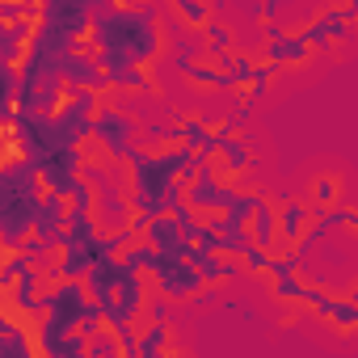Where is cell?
<instances>
[{
	"label": "cell",
	"instance_id": "24",
	"mask_svg": "<svg viewBox=\"0 0 358 358\" xmlns=\"http://www.w3.org/2000/svg\"><path fill=\"white\" fill-rule=\"evenodd\" d=\"M135 358H173V354H135Z\"/></svg>",
	"mask_w": 358,
	"mask_h": 358
},
{
	"label": "cell",
	"instance_id": "23",
	"mask_svg": "<svg viewBox=\"0 0 358 358\" xmlns=\"http://www.w3.org/2000/svg\"><path fill=\"white\" fill-rule=\"evenodd\" d=\"M345 13H350V22L358 17V0H350V5H345Z\"/></svg>",
	"mask_w": 358,
	"mask_h": 358
},
{
	"label": "cell",
	"instance_id": "8",
	"mask_svg": "<svg viewBox=\"0 0 358 358\" xmlns=\"http://www.w3.org/2000/svg\"><path fill=\"white\" fill-rule=\"evenodd\" d=\"M156 253H164V257H190V249H194V241L177 228V220L173 215H160V220H152L148 224V236H143Z\"/></svg>",
	"mask_w": 358,
	"mask_h": 358
},
{
	"label": "cell",
	"instance_id": "5",
	"mask_svg": "<svg viewBox=\"0 0 358 358\" xmlns=\"http://www.w3.org/2000/svg\"><path fill=\"white\" fill-rule=\"evenodd\" d=\"M262 34H266V47H262V51H266V59L278 64V68H287V64H303V59L312 55V43H308L299 30H282V26L270 22Z\"/></svg>",
	"mask_w": 358,
	"mask_h": 358
},
{
	"label": "cell",
	"instance_id": "20",
	"mask_svg": "<svg viewBox=\"0 0 358 358\" xmlns=\"http://www.w3.org/2000/svg\"><path fill=\"white\" fill-rule=\"evenodd\" d=\"M122 262H127L135 274H152V270H156V262H160V253H156L148 241H135V245L122 253Z\"/></svg>",
	"mask_w": 358,
	"mask_h": 358
},
{
	"label": "cell",
	"instance_id": "3",
	"mask_svg": "<svg viewBox=\"0 0 358 358\" xmlns=\"http://www.w3.org/2000/svg\"><path fill=\"white\" fill-rule=\"evenodd\" d=\"M143 127L135 122V114H127L122 106H101L97 110V122H93V139H97V148H101V156H106V164H131V156L143 148L139 135Z\"/></svg>",
	"mask_w": 358,
	"mask_h": 358
},
{
	"label": "cell",
	"instance_id": "11",
	"mask_svg": "<svg viewBox=\"0 0 358 358\" xmlns=\"http://www.w3.org/2000/svg\"><path fill=\"white\" fill-rule=\"evenodd\" d=\"M220 131V156H224V169H228V177H241V173H249L253 169V152H249V143L228 127V122H220L215 127Z\"/></svg>",
	"mask_w": 358,
	"mask_h": 358
},
{
	"label": "cell",
	"instance_id": "21",
	"mask_svg": "<svg viewBox=\"0 0 358 358\" xmlns=\"http://www.w3.org/2000/svg\"><path fill=\"white\" fill-rule=\"evenodd\" d=\"M274 257H278V253H266V249H257V245H253V249L241 257V266H245V270H253V274H270Z\"/></svg>",
	"mask_w": 358,
	"mask_h": 358
},
{
	"label": "cell",
	"instance_id": "1",
	"mask_svg": "<svg viewBox=\"0 0 358 358\" xmlns=\"http://www.w3.org/2000/svg\"><path fill=\"white\" fill-rule=\"evenodd\" d=\"M164 9L160 5H93V30L89 47L101 64V72H127L148 68L164 47Z\"/></svg>",
	"mask_w": 358,
	"mask_h": 358
},
{
	"label": "cell",
	"instance_id": "22",
	"mask_svg": "<svg viewBox=\"0 0 358 358\" xmlns=\"http://www.w3.org/2000/svg\"><path fill=\"white\" fill-rule=\"evenodd\" d=\"M143 312H148V320H152V324H169V299H164V295H160V299H148V308H143Z\"/></svg>",
	"mask_w": 358,
	"mask_h": 358
},
{
	"label": "cell",
	"instance_id": "17",
	"mask_svg": "<svg viewBox=\"0 0 358 358\" xmlns=\"http://www.w3.org/2000/svg\"><path fill=\"white\" fill-rule=\"evenodd\" d=\"M203 34H207V38H203V43H207V55H211L215 64H220L224 55H232V51H236V47H232L236 38H232V30H228L224 22H211V26H207Z\"/></svg>",
	"mask_w": 358,
	"mask_h": 358
},
{
	"label": "cell",
	"instance_id": "12",
	"mask_svg": "<svg viewBox=\"0 0 358 358\" xmlns=\"http://www.w3.org/2000/svg\"><path fill=\"white\" fill-rule=\"evenodd\" d=\"M316 211L303 203V199H287L282 203V211H278V232H282V245H299L303 236H308V220H312Z\"/></svg>",
	"mask_w": 358,
	"mask_h": 358
},
{
	"label": "cell",
	"instance_id": "15",
	"mask_svg": "<svg viewBox=\"0 0 358 358\" xmlns=\"http://www.w3.org/2000/svg\"><path fill=\"white\" fill-rule=\"evenodd\" d=\"M266 207V199L262 194H253V190H236L232 186V194H228V203H224V215H232V220H241V224H253V215Z\"/></svg>",
	"mask_w": 358,
	"mask_h": 358
},
{
	"label": "cell",
	"instance_id": "19",
	"mask_svg": "<svg viewBox=\"0 0 358 358\" xmlns=\"http://www.w3.org/2000/svg\"><path fill=\"white\" fill-rule=\"evenodd\" d=\"M169 13H177L186 26H194V30H207L215 17H211V5H194V0H173L169 5Z\"/></svg>",
	"mask_w": 358,
	"mask_h": 358
},
{
	"label": "cell",
	"instance_id": "7",
	"mask_svg": "<svg viewBox=\"0 0 358 358\" xmlns=\"http://www.w3.org/2000/svg\"><path fill=\"white\" fill-rule=\"evenodd\" d=\"M0 358H43L34 329H26L22 316H13V312L0 316Z\"/></svg>",
	"mask_w": 358,
	"mask_h": 358
},
{
	"label": "cell",
	"instance_id": "2",
	"mask_svg": "<svg viewBox=\"0 0 358 358\" xmlns=\"http://www.w3.org/2000/svg\"><path fill=\"white\" fill-rule=\"evenodd\" d=\"M47 199V186L30 160H22L17 152H9L5 169H0V241H5V253H22L34 232L38 207Z\"/></svg>",
	"mask_w": 358,
	"mask_h": 358
},
{
	"label": "cell",
	"instance_id": "4",
	"mask_svg": "<svg viewBox=\"0 0 358 358\" xmlns=\"http://www.w3.org/2000/svg\"><path fill=\"white\" fill-rule=\"evenodd\" d=\"M152 282L160 287V295H164L169 303H182V299L207 291V278H203L186 257H164V253H160V262H156V270H152Z\"/></svg>",
	"mask_w": 358,
	"mask_h": 358
},
{
	"label": "cell",
	"instance_id": "9",
	"mask_svg": "<svg viewBox=\"0 0 358 358\" xmlns=\"http://www.w3.org/2000/svg\"><path fill=\"white\" fill-rule=\"evenodd\" d=\"M59 80H64L68 89H89V93H106V89H110V80H106L97 55H85V51H76V55L64 64Z\"/></svg>",
	"mask_w": 358,
	"mask_h": 358
},
{
	"label": "cell",
	"instance_id": "14",
	"mask_svg": "<svg viewBox=\"0 0 358 358\" xmlns=\"http://www.w3.org/2000/svg\"><path fill=\"white\" fill-rule=\"evenodd\" d=\"M220 68L228 72V80H232V93H249V85H253V72H257V59H253V55H245V51H232V55H224V59H220Z\"/></svg>",
	"mask_w": 358,
	"mask_h": 358
},
{
	"label": "cell",
	"instance_id": "18",
	"mask_svg": "<svg viewBox=\"0 0 358 358\" xmlns=\"http://www.w3.org/2000/svg\"><path fill=\"white\" fill-rule=\"evenodd\" d=\"M337 199H341V182H337V177L333 173H324V177H316V182H312V207L316 211H329V207H337Z\"/></svg>",
	"mask_w": 358,
	"mask_h": 358
},
{
	"label": "cell",
	"instance_id": "6",
	"mask_svg": "<svg viewBox=\"0 0 358 358\" xmlns=\"http://www.w3.org/2000/svg\"><path fill=\"white\" fill-rule=\"evenodd\" d=\"M345 30H350V13H345V5H329V9H320L299 34L312 43V51H324L333 38H345Z\"/></svg>",
	"mask_w": 358,
	"mask_h": 358
},
{
	"label": "cell",
	"instance_id": "16",
	"mask_svg": "<svg viewBox=\"0 0 358 358\" xmlns=\"http://www.w3.org/2000/svg\"><path fill=\"white\" fill-rule=\"evenodd\" d=\"M182 76L194 80V85H203V89H224V93H232V80H228V72H224L220 64H190V68H182Z\"/></svg>",
	"mask_w": 358,
	"mask_h": 358
},
{
	"label": "cell",
	"instance_id": "10",
	"mask_svg": "<svg viewBox=\"0 0 358 358\" xmlns=\"http://www.w3.org/2000/svg\"><path fill=\"white\" fill-rule=\"evenodd\" d=\"M177 127H182V148H190V152H199V156H207V160L220 152V131H215L211 122L182 114V118H177Z\"/></svg>",
	"mask_w": 358,
	"mask_h": 358
},
{
	"label": "cell",
	"instance_id": "13",
	"mask_svg": "<svg viewBox=\"0 0 358 358\" xmlns=\"http://www.w3.org/2000/svg\"><path fill=\"white\" fill-rule=\"evenodd\" d=\"M249 232H253V245L257 249H266V253H274L278 249V241H282V232H278V211L266 203L257 215H253V224H249Z\"/></svg>",
	"mask_w": 358,
	"mask_h": 358
}]
</instances>
